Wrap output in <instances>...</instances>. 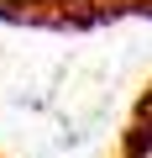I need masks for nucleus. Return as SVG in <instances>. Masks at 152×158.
Wrapping results in <instances>:
<instances>
[{
	"label": "nucleus",
	"mask_w": 152,
	"mask_h": 158,
	"mask_svg": "<svg viewBox=\"0 0 152 158\" xmlns=\"http://www.w3.org/2000/svg\"><path fill=\"white\" fill-rule=\"evenodd\" d=\"M0 6H11V0H0Z\"/></svg>",
	"instance_id": "obj_1"
}]
</instances>
